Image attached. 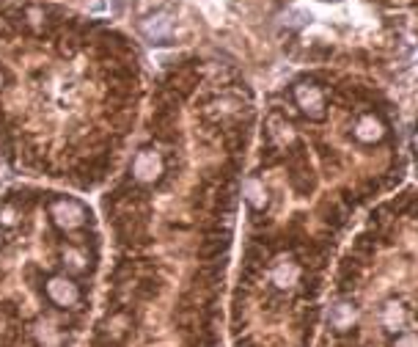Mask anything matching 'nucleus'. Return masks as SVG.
I'll use <instances>...</instances> for the list:
<instances>
[{
    "label": "nucleus",
    "mask_w": 418,
    "mask_h": 347,
    "mask_svg": "<svg viewBox=\"0 0 418 347\" xmlns=\"http://www.w3.org/2000/svg\"><path fill=\"white\" fill-rule=\"evenodd\" d=\"M53 215H56V221L61 224V226H77L83 218V210L75 204V202H58L56 207H53Z\"/></svg>",
    "instance_id": "obj_1"
},
{
    "label": "nucleus",
    "mask_w": 418,
    "mask_h": 347,
    "mask_svg": "<svg viewBox=\"0 0 418 347\" xmlns=\"http://www.w3.org/2000/svg\"><path fill=\"white\" fill-rule=\"evenodd\" d=\"M50 298L58 306H75L77 303V289H75V284L58 278V281H50Z\"/></svg>",
    "instance_id": "obj_2"
},
{
    "label": "nucleus",
    "mask_w": 418,
    "mask_h": 347,
    "mask_svg": "<svg viewBox=\"0 0 418 347\" xmlns=\"http://www.w3.org/2000/svg\"><path fill=\"white\" fill-rule=\"evenodd\" d=\"M168 28H171V17H165V14H154V17H149V20L143 23V34H146L151 42H157V45L168 36Z\"/></svg>",
    "instance_id": "obj_3"
}]
</instances>
